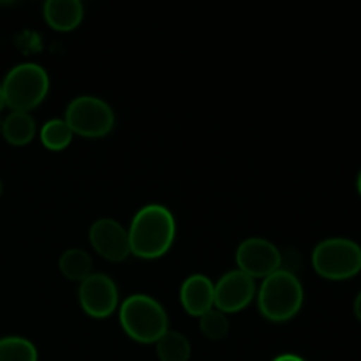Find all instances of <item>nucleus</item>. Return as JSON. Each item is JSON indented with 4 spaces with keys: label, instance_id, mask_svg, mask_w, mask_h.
Instances as JSON below:
<instances>
[{
    "label": "nucleus",
    "instance_id": "obj_1",
    "mask_svg": "<svg viewBox=\"0 0 361 361\" xmlns=\"http://www.w3.org/2000/svg\"><path fill=\"white\" fill-rule=\"evenodd\" d=\"M127 233L130 254L141 259H157L164 256L175 242V217L162 204H147L134 215Z\"/></svg>",
    "mask_w": 361,
    "mask_h": 361
},
{
    "label": "nucleus",
    "instance_id": "obj_2",
    "mask_svg": "<svg viewBox=\"0 0 361 361\" xmlns=\"http://www.w3.org/2000/svg\"><path fill=\"white\" fill-rule=\"evenodd\" d=\"M118 316L123 331L140 344H155L169 331L164 307L148 295H130L123 300Z\"/></svg>",
    "mask_w": 361,
    "mask_h": 361
},
{
    "label": "nucleus",
    "instance_id": "obj_3",
    "mask_svg": "<svg viewBox=\"0 0 361 361\" xmlns=\"http://www.w3.org/2000/svg\"><path fill=\"white\" fill-rule=\"evenodd\" d=\"M261 314L274 323H286L300 312L303 305V286L293 271L277 270L267 277L257 291Z\"/></svg>",
    "mask_w": 361,
    "mask_h": 361
},
{
    "label": "nucleus",
    "instance_id": "obj_4",
    "mask_svg": "<svg viewBox=\"0 0 361 361\" xmlns=\"http://www.w3.org/2000/svg\"><path fill=\"white\" fill-rule=\"evenodd\" d=\"M4 101L11 111L28 113L37 108L49 90L48 73L37 63H20L4 78Z\"/></svg>",
    "mask_w": 361,
    "mask_h": 361
},
{
    "label": "nucleus",
    "instance_id": "obj_5",
    "mask_svg": "<svg viewBox=\"0 0 361 361\" xmlns=\"http://www.w3.org/2000/svg\"><path fill=\"white\" fill-rule=\"evenodd\" d=\"M312 267L326 281H348L361 271V247L349 238H326L312 252Z\"/></svg>",
    "mask_w": 361,
    "mask_h": 361
},
{
    "label": "nucleus",
    "instance_id": "obj_6",
    "mask_svg": "<svg viewBox=\"0 0 361 361\" xmlns=\"http://www.w3.org/2000/svg\"><path fill=\"white\" fill-rule=\"evenodd\" d=\"M63 120L73 134L83 137H104L115 127V113L111 106L94 95H81L73 99L66 109Z\"/></svg>",
    "mask_w": 361,
    "mask_h": 361
},
{
    "label": "nucleus",
    "instance_id": "obj_7",
    "mask_svg": "<svg viewBox=\"0 0 361 361\" xmlns=\"http://www.w3.org/2000/svg\"><path fill=\"white\" fill-rule=\"evenodd\" d=\"M238 270L252 279H267L281 270L282 254L267 238H247L236 249Z\"/></svg>",
    "mask_w": 361,
    "mask_h": 361
},
{
    "label": "nucleus",
    "instance_id": "obj_8",
    "mask_svg": "<svg viewBox=\"0 0 361 361\" xmlns=\"http://www.w3.org/2000/svg\"><path fill=\"white\" fill-rule=\"evenodd\" d=\"M78 298L85 314L95 319H104L118 309V289L106 274H92L78 289Z\"/></svg>",
    "mask_w": 361,
    "mask_h": 361
},
{
    "label": "nucleus",
    "instance_id": "obj_9",
    "mask_svg": "<svg viewBox=\"0 0 361 361\" xmlns=\"http://www.w3.org/2000/svg\"><path fill=\"white\" fill-rule=\"evenodd\" d=\"M256 296V282L252 277L240 270L228 271L219 279L214 289V307L221 312H240L245 309Z\"/></svg>",
    "mask_w": 361,
    "mask_h": 361
},
{
    "label": "nucleus",
    "instance_id": "obj_10",
    "mask_svg": "<svg viewBox=\"0 0 361 361\" xmlns=\"http://www.w3.org/2000/svg\"><path fill=\"white\" fill-rule=\"evenodd\" d=\"M90 245L106 261L120 263L130 256L129 233L120 222L113 219H99L92 224L88 233Z\"/></svg>",
    "mask_w": 361,
    "mask_h": 361
},
{
    "label": "nucleus",
    "instance_id": "obj_11",
    "mask_svg": "<svg viewBox=\"0 0 361 361\" xmlns=\"http://www.w3.org/2000/svg\"><path fill=\"white\" fill-rule=\"evenodd\" d=\"M215 284L204 275H190L180 288V303L189 316L201 317L214 309Z\"/></svg>",
    "mask_w": 361,
    "mask_h": 361
},
{
    "label": "nucleus",
    "instance_id": "obj_12",
    "mask_svg": "<svg viewBox=\"0 0 361 361\" xmlns=\"http://www.w3.org/2000/svg\"><path fill=\"white\" fill-rule=\"evenodd\" d=\"M42 13L53 30L73 32L83 21L85 7L80 0H48Z\"/></svg>",
    "mask_w": 361,
    "mask_h": 361
},
{
    "label": "nucleus",
    "instance_id": "obj_13",
    "mask_svg": "<svg viewBox=\"0 0 361 361\" xmlns=\"http://www.w3.org/2000/svg\"><path fill=\"white\" fill-rule=\"evenodd\" d=\"M2 136L13 147H25L35 136V122L30 113L11 111L2 120Z\"/></svg>",
    "mask_w": 361,
    "mask_h": 361
},
{
    "label": "nucleus",
    "instance_id": "obj_14",
    "mask_svg": "<svg viewBox=\"0 0 361 361\" xmlns=\"http://www.w3.org/2000/svg\"><path fill=\"white\" fill-rule=\"evenodd\" d=\"M59 268L62 271V275L69 281L74 282H83L85 279L90 277L94 271V263H92L90 254L85 252L81 249H69L60 256L59 261Z\"/></svg>",
    "mask_w": 361,
    "mask_h": 361
},
{
    "label": "nucleus",
    "instance_id": "obj_15",
    "mask_svg": "<svg viewBox=\"0 0 361 361\" xmlns=\"http://www.w3.org/2000/svg\"><path fill=\"white\" fill-rule=\"evenodd\" d=\"M155 349L161 361H189L190 358V342L178 331H166L155 342Z\"/></svg>",
    "mask_w": 361,
    "mask_h": 361
},
{
    "label": "nucleus",
    "instance_id": "obj_16",
    "mask_svg": "<svg viewBox=\"0 0 361 361\" xmlns=\"http://www.w3.org/2000/svg\"><path fill=\"white\" fill-rule=\"evenodd\" d=\"M73 130L67 126L63 118H53L48 120L44 126L41 127V143L44 145L48 150L60 152L67 148L73 141Z\"/></svg>",
    "mask_w": 361,
    "mask_h": 361
},
{
    "label": "nucleus",
    "instance_id": "obj_17",
    "mask_svg": "<svg viewBox=\"0 0 361 361\" xmlns=\"http://www.w3.org/2000/svg\"><path fill=\"white\" fill-rule=\"evenodd\" d=\"M35 345L23 337L0 338V361H37Z\"/></svg>",
    "mask_w": 361,
    "mask_h": 361
},
{
    "label": "nucleus",
    "instance_id": "obj_18",
    "mask_svg": "<svg viewBox=\"0 0 361 361\" xmlns=\"http://www.w3.org/2000/svg\"><path fill=\"white\" fill-rule=\"evenodd\" d=\"M200 328L208 341H222L229 331V319L224 312L214 307L200 317Z\"/></svg>",
    "mask_w": 361,
    "mask_h": 361
},
{
    "label": "nucleus",
    "instance_id": "obj_19",
    "mask_svg": "<svg viewBox=\"0 0 361 361\" xmlns=\"http://www.w3.org/2000/svg\"><path fill=\"white\" fill-rule=\"evenodd\" d=\"M355 316H356V319L361 323V291L358 293V296H356V300H355Z\"/></svg>",
    "mask_w": 361,
    "mask_h": 361
},
{
    "label": "nucleus",
    "instance_id": "obj_20",
    "mask_svg": "<svg viewBox=\"0 0 361 361\" xmlns=\"http://www.w3.org/2000/svg\"><path fill=\"white\" fill-rule=\"evenodd\" d=\"M274 361H305V360L300 358V356H296V355H281V356H277Z\"/></svg>",
    "mask_w": 361,
    "mask_h": 361
},
{
    "label": "nucleus",
    "instance_id": "obj_21",
    "mask_svg": "<svg viewBox=\"0 0 361 361\" xmlns=\"http://www.w3.org/2000/svg\"><path fill=\"white\" fill-rule=\"evenodd\" d=\"M6 108V101H4V90H2V83H0V113H2V109Z\"/></svg>",
    "mask_w": 361,
    "mask_h": 361
},
{
    "label": "nucleus",
    "instance_id": "obj_22",
    "mask_svg": "<svg viewBox=\"0 0 361 361\" xmlns=\"http://www.w3.org/2000/svg\"><path fill=\"white\" fill-rule=\"evenodd\" d=\"M356 187H358V192H360V196H361V171H360V175H358V180H356Z\"/></svg>",
    "mask_w": 361,
    "mask_h": 361
},
{
    "label": "nucleus",
    "instance_id": "obj_23",
    "mask_svg": "<svg viewBox=\"0 0 361 361\" xmlns=\"http://www.w3.org/2000/svg\"><path fill=\"white\" fill-rule=\"evenodd\" d=\"M2 190H4V185H2V180H0V196H2Z\"/></svg>",
    "mask_w": 361,
    "mask_h": 361
},
{
    "label": "nucleus",
    "instance_id": "obj_24",
    "mask_svg": "<svg viewBox=\"0 0 361 361\" xmlns=\"http://www.w3.org/2000/svg\"><path fill=\"white\" fill-rule=\"evenodd\" d=\"M0 134H2V120H0Z\"/></svg>",
    "mask_w": 361,
    "mask_h": 361
}]
</instances>
